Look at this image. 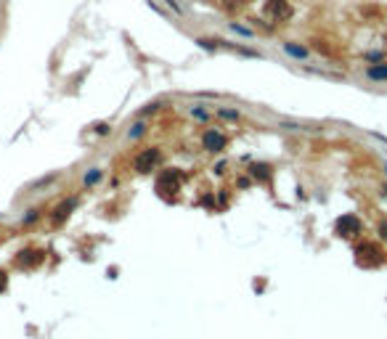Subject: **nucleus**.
Masks as SVG:
<instances>
[{
    "mask_svg": "<svg viewBox=\"0 0 387 339\" xmlns=\"http://www.w3.org/2000/svg\"><path fill=\"white\" fill-rule=\"evenodd\" d=\"M355 255H358V263L363 265V268H374V265H379L382 263V249H379V246L377 244H369V241H363L361 246H355Z\"/></svg>",
    "mask_w": 387,
    "mask_h": 339,
    "instance_id": "f257e3e1",
    "label": "nucleus"
},
{
    "mask_svg": "<svg viewBox=\"0 0 387 339\" xmlns=\"http://www.w3.org/2000/svg\"><path fill=\"white\" fill-rule=\"evenodd\" d=\"M361 220L355 218V215H342V218L337 220V230H339V236H345V239H353V236H358L361 234Z\"/></svg>",
    "mask_w": 387,
    "mask_h": 339,
    "instance_id": "f03ea898",
    "label": "nucleus"
},
{
    "mask_svg": "<svg viewBox=\"0 0 387 339\" xmlns=\"http://www.w3.org/2000/svg\"><path fill=\"white\" fill-rule=\"evenodd\" d=\"M157 162H159V151H157V149H146V151H141V154L133 159V167L138 170V173H149V170L157 164Z\"/></svg>",
    "mask_w": 387,
    "mask_h": 339,
    "instance_id": "7ed1b4c3",
    "label": "nucleus"
},
{
    "mask_svg": "<svg viewBox=\"0 0 387 339\" xmlns=\"http://www.w3.org/2000/svg\"><path fill=\"white\" fill-rule=\"evenodd\" d=\"M268 13L276 22H287V19H292V6L287 3V0H271V3H268Z\"/></svg>",
    "mask_w": 387,
    "mask_h": 339,
    "instance_id": "20e7f679",
    "label": "nucleus"
},
{
    "mask_svg": "<svg viewBox=\"0 0 387 339\" xmlns=\"http://www.w3.org/2000/svg\"><path fill=\"white\" fill-rule=\"evenodd\" d=\"M226 135L223 133H218V130H207L205 133V149L207 151H223L226 149Z\"/></svg>",
    "mask_w": 387,
    "mask_h": 339,
    "instance_id": "39448f33",
    "label": "nucleus"
},
{
    "mask_svg": "<svg viewBox=\"0 0 387 339\" xmlns=\"http://www.w3.org/2000/svg\"><path fill=\"white\" fill-rule=\"evenodd\" d=\"M43 260H45V252H22L19 263H22V268H35Z\"/></svg>",
    "mask_w": 387,
    "mask_h": 339,
    "instance_id": "423d86ee",
    "label": "nucleus"
},
{
    "mask_svg": "<svg viewBox=\"0 0 387 339\" xmlns=\"http://www.w3.org/2000/svg\"><path fill=\"white\" fill-rule=\"evenodd\" d=\"M250 175H252L255 180H260V183H268V180H271V167H268V164H252V167H250Z\"/></svg>",
    "mask_w": 387,
    "mask_h": 339,
    "instance_id": "0eeeda50",
    "label": "nucleus"
},
{
    "mask_svg": "<svg viewBox=\"0 0 387 339\" xmlns=\"http://www.w3.org/2000/svg\"><path fill=\"white\" fill-rule=\"evenodd\" d=\"M281 48H284V51H287V53H289L292 58H297V61H300V58H302V61L308 58V48H305V45H295V43H284V45H281Z\"/></svg>",
    "mask_w": 387,
    "mask_h": 339,
    "instance_id": "6e6552de",
    "label": "nucleus"
},
{
    "mask_svg": "<svg viewBox=\"0 0 387 339\" xmlns=\"http://www.w3.org/2000/svg\"><path fill=\"white\" fill-rule=\"evenodd\" d=\"M366 77L369 80H387V64H374L366 69Z\"/></svg>",
    "mask_w": 387,
    "mask_h": 339,
    "instance_id": "1a4fd4ad",
    "label": "nucleus"
},
{
    "mask_svg": "<svg viewBox=\"0 0 387 339\" xmlns=\"http://www.w3.org/2000/svg\"><path fill=\"white\" fill-rule=\"evenodd\" d=\"M74 204H77L74 199H69V202H64V204H61V207L56 209V215H53V223H61V220H64L67 215H69V209H72Z\"/></svg>",
    "mask_w": 387,
    "mask_h": 339,
    "instance_id": "9d476101",
    "label": "nucleus"
},
{
    "mask_svg": "<svg viewBox=\"0 0 387 339\" xmlns=\"http://www.w3.org/2000/svg\"><path fill=\"white\" fill-rule=\"evenodd\" d=\"M228 27H231V29H234V32H236V35H244V37H252V35H255V32H252V29H247V27H241V24H236V22H231Z\"/></svg>",
    "mask_w": 387,
    "mask_h": 339,
    "instance_id": "9b49d317",
    "label": "nucleus"
},
{
    "mask_svg": "<svg viewBox=\"0 0 387 339\" xmlns=\"http://www.w3.org/2000/svg\"><path fill=\"white\" fill-rule=\"evenodd\" d=\"M165 3H167V8H173V11L178 13V16H183V6L178 3V0H165Z\"/></svg>",
    "mask_w": 387,
    "mask_h": 339,
    "instance_id": "f8f14e48",
    "label": "nucleus"
},
{
    "mask_svg": "<svg viewBox=\"0 0 387 339\" xmlns=\"http://www.w3.org/2000/svg\"><path fill=\"white\" fill-rule=\"evenodd\" d=\"M101 178V173H98V170H96V173H90V175H85V183H88V186H93V183H96Z\"/></svg>",
    "mask_w": 387,
    "mask_h": 339,
    "instance_id": "ddd939ff",
    "label": "nucleus"
},
{
    "mask_svg": "<svg viewBox=\"0 0 387 339\" xmlns=\"http://www.w3.org/2000/svg\"><path fill=\"white\" fill-rule=\"evenodd\" d=\"M379 236H382V241L387 244V220H382V223H379Z\"/></svg>",
    "mask_w": 387,
    "mask_h": 339,
    "instance_id": "4468645a",
    "label": "nucleus"
},
{
    "mask_svg": "<svg viewBox=\"0 0 387 339\" xmlns=\"http://www.w3.org/2000/svg\"><path fill=\"white\" fill-rule=\"evenodd\" d=\"M6 284H8V279H6V273H3V270H0V291H3V289H6Z\"/></svg>",
    "mask_w": 387,
    "mask_h": 339,
    "instance_id": "2eb2a0df",
    "label": "nucleus"
}]
</instances>
